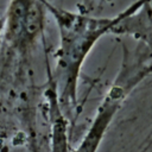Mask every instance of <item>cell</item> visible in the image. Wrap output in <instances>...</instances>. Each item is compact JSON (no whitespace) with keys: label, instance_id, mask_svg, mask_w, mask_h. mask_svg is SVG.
<instances>
[{"label":"cell","instance_id":"obj_1","mask_svg":"<svg viewBox=\"0 0 152 152\" xmlns=\"http://www.w3.org/2000/svg\"><path fill=\"white\" fill-rule=\"evenodd\" d=\"M40 1H43L48 10L55 15L56 21L59 25L62 36L59 68L63 71V76L66 77L64 93L66 91V94L71 96L75 95V84L78 69L94 43L102 34L112 31V28H114L124 17L138 11L139 6L144 2V0H140L138 4L128 8L124 14H120L114 19H97L65 12L48 4L45 0Z\"/></svg>","mask_w":152,"mask_h":152}]
</instances>
